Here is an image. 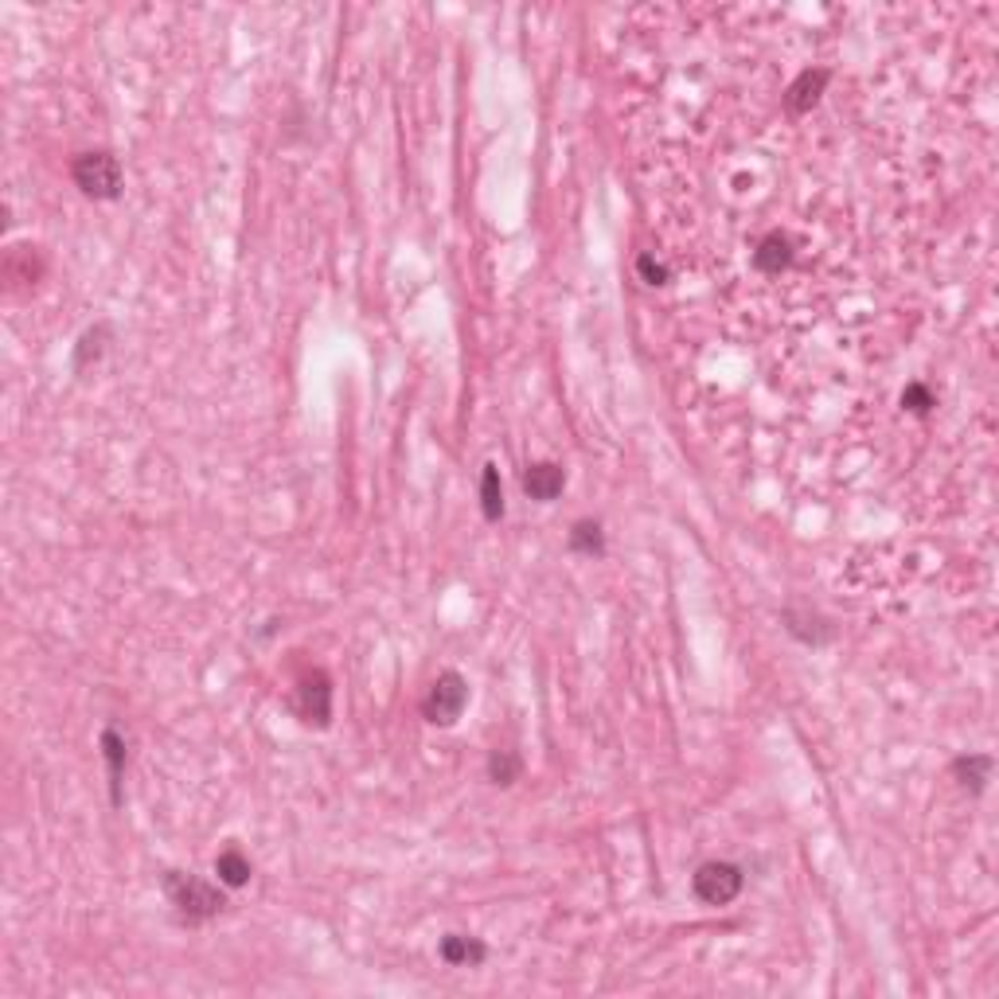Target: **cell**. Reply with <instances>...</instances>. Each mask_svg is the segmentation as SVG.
<instances>
[{
  "label": "cell",
  "mask_w": 999,
  "mask_h": 999,
  "mask_svg": "<svg viewBox=\"0 0 999 999\" xmlns=\"http://www.w3.org/2000/svg\"><path fill=\"white\" fill-rule=\"evenodd\" d=\"M160 891L169 899V906L177 910V917L184 925H208L211 917H219L227 910V886L223 882H208L200 874L188 871H164L160 874Z\"/></svg>",
  "instance_id": "1"
},
{
  "label": "cell",
  "mask_w": 999,
  "mask_h": 999,
  "mask_svg": "<svg viewBox=\"0 0 999 999\" xmlns=\"http://www.w3.org/2000/svg\"><path fill=\"white\" fill-rule=\"evenodd\" d=\"M71 180H75V188L86 200H98V203H114L126 192V169H121V160L109 149L78 152L71 160Z\"/></svg>",
  "instance_id": "2"
},
{
  "label": "cell",
  "mask_w": 999,
  "mask_h": 999,
  "mask_svg": "<svg viewBox=\"0 0 999 999\" xmlns=\"http://www.w3.org/2000/svg\"><path fill=\"white\" fill-rule=\"evenodd\" d=\"M465 706H469V680L461 672H454V668H446V672H437V680L422 695V719L429 726L449 731V726H457Z\"/></svg>",
  "instance_id": "3"
},
{
  "label": "cell",
  "mask_w": 999,
  "mask_h": 999,
  "mask_svg": "<svg viewBox=\"0 0 999 999\" xmlns=\"http://www.w3.org/2000/svg\"><path fill=\"white\" fill-rule=\"evenodd\" d=\"M742 891H746V871L731 859H706L691 874V894L703 906H731Z\"/></svg>",
  "instance_id": "4"
},
{
  "label": "cell",
  "mask_w": 999,
  "mask_h": 999,
  "mask_svg": "<svg viewBox=\"0 0 999 999\" xmlns=\"http://www.w3.org/2000/svg\"><path fill=\"white\" fill-rule=\"evenodd\" d=\"M332 699H337V688H332V676L325 668H305L301 680L294 688V711L305 726L312 731H328L332 726Z\"/></svg>",
  "instance_id": "5"
},
{
  "label": "cell",
  "mask_w": 999,
  "mask_h": 999,
  "mask_svg": "<svg viewBox=\"0 0 999 999\" xmlns=\"http://www.w3.org/2000/svg\"><path fill=\"white\" fill-rule=\"evenodd\" d=\"M98 754L102 762H106V777H109V805L121 808V800H126V769H129V742L121 738L114 726H106L98 738Z\"/></svg>",
  "instance_id": "6"
},
{
  "label": "cell",
  "mask_w": 999,
  "mask_h": 999,
  "mask_svg": "<svg viewBox=\"0 0 999 999\" xmlns=\"http://www.w3.org/2000/svg\"><path fill=\"white\" fill-rule=\"evenodd\" d=\"M831 83V71L828 67H805L789 86H785V109H789L793 118H805L820 106L823 91Z\"/></svg>",
  "instance_id": "7"
},
{
  "label": "cell",
  "mask_w": 999,
  "mask_h": 999,
  "mask_svg": "<svg viewBox=\"0 0 999 999\" xmlns=\"http://www.w3.org/2000/svg\"><path fill=\"white\" fill-rule=\"evenodd\" d=\"M782 625L793 640H800V645H808V648H823L836 640V625H831L823 614H816V609H797V605H789L782 614Z\"/></svg>",
  "instance_id": "8"
},
{
  "label": "cell",
  "mask_w": 999,
  "mask_h": 999,
  "mask_svg": "<svg viewBox=\"0 0 999 999\" xmlns=\"http://www.w3.org/2000/svg\"><path fill=\"white\" fill-rule=\"evenodd\" d=\"M793 262H797V243H793L785 231H769V235L757 238V246H754V269L757 274L782 277Z\"/></svg>",
  "instance_id": "9"
},
{
  "label": "cell",
  "mask_w": 999,
  "mask_h": 999,
  "mask_svg": "<svg viewBox=\"0 0 999 999\" xmlns=\"http://www.w3.org/2000/svg\"><path fill=\"white\" fill-rule=\"evenodd\" d=\"M523 492H528V500H535V504H551V500H559L566 488V469L559 461H531L528 469H523Z\"/></svg>",
  "instance_id": "10"
},
{
  "label": "cell",
  "mask_w": 999,
  "mask_h": 999,
  "mask_svg": "<svg viewBox=\"0 0 999 999\" xmlns=\"http://www.w3.org/2000/svg\"><path fill=\"white\" fill-rule=\"evenodd\" d=\"M43 269H47V262H43L40 246H12V251L4 254V281H9L12 289H20V286L35 289Z\"/></svg>",
  "instance_id": "11"
},
{
  "label": "cell",
  "mask_w": 999,
  "mask_h": 999,
  "mask_svg": "<svg viewBox=\"0 0 999 999\" xmlns=\"http://www.w3.org/2000/svg\"><path fill=\"white\" fill-rule=\"evenodd\" d=\"M949 773H953V782H957L960 789H968L973 797H984L988 785H991V773H996V757L991 754H960V757H953Z\"/></svg>",
  "instance_id": "12"
},
{
  "label": "cell",
  "mask_w": 999,
  "mask_h": 999,
  "mask_svg": "<svg viewBox=\"0 0 999 999\" xmlns=\"http://www.w3.org/2000/svg\"><path fill=\"white\" fill-rule=\"evenodd\" d=\"M437 957L449 968H477L488 960V945L480 937H469V933H446L437 940Z\"/></svg>",
  "instance_id": "13"
},
{
  "label": "cell",
  "mask_w": 999,
  "mask_h": 999,
  "mask_svg": "<svg viewBox=\"0 0 999 999\" xmlns=\"http://www.w3.org/2000/svg\"><path fill=\"white\" fill-rule=\"evenodd\" d=\"M109 340H114V325H106V320H98V325H91V328H86V332H83V337H78L75 355H71V368H75V371L94 368V363H98L102 355H106Z\"/></svg>",
  "instance_id": "14"
},
{
  "label": "cell",
  "mask_w": 999,
  "mask_h": 999,
  "mask_svg": "<svg viewBox=\"0 0 999 999\" xmlns=\"http://www.w3.org/2000/svg\"><path fill=\"white\" fill-rule=\"evenodd\" d=\"M254 874V863L246 859V851L238 848V843H231V848H223L215 855V879L227 886V891H243L246 882H251Z\"/></svg>",
  "instance_id": "15"
},
{
  "label": "cell",
  "mask_w": 999,
  "mask_h": 999,
  "mask_svg": "<svg viewBox=\"0 0 999 999\" xmlns=\"http://www.w3.org/2000/svg\"><path fill=\"white\" fill-rule=\"evenodd\" d=\"M566 546H571L574 554H582V559H605V551H609V543H605V528L602 520H574L571 523V535H566Z\"/></svg>",
  "instance_id": "16"
},
{
  "label": "cell",
  "mask_w": 999,
  "mask_h": 999,
  "mask_svg": "<svg viewBox=\"0 0 999 999\" xmlns=\"http://www.w3.org/2000/svg\"><path fill=\"white\" fill-rule=\"evenodd\" d=\"M504 512H508L504 480H500V469L488 461L485 469H480V516H485V523H500Z\"/></svg>",
  "instance_id": "17"
},
{
  "label": "cell",
  "mask_w": 999,
  "mask_h": 999,
  "mask_svg": "<svg viewBox=\"0 0 999 999\" xmlns=\"http://www.w3.org/2000/svg\"><path fill=\"white\" fill-rule=\"evenodd\" d=\"M485 769H488V782H492L496 789H512V785L523 777V757H520V750H512V746H496L492 754H488Z\"/></svg>",
  "instance_id": "18"
},
{
  "label": "cell",
  "mask_w": 999,
  "mask_h": 999,
  "mask_svg": "<svg viewBox=\"0 0 999 999\" xmlns=\"http://www.w3.org/2000/svg\"><path fill=\"white\" fill-rule=\"evenodd\" d=\"M933 406H937V395H933L925 383H906V391H902V411L914 414V418H929Z\"/></svg>",
  "instance_id": "19"
},
{
  "label": "cell",
  "mask_w": 999,
  "mask_h": 999,
  "mask_svg": "<svg viewBox=\"0 0 999 999\" xmlns=\"http://www.w3.org/2000/svg\"><path fill=\"white\" fill-rule=\"evenodd\" d=\"M637 277L645 281V286L663 289L668 281H672V269L663 266V262L656 258V254H640V258H637Z\"/></svg>",
  "instance_id": "20"
}]
</instances>
